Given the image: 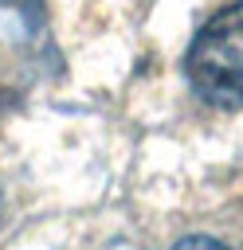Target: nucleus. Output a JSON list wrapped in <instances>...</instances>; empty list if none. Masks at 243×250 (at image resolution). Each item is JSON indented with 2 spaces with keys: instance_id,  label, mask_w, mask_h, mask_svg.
Masks as SVG:
<instances>
[{
  "instance_id": "nucleus-2",
  "label": "nucleus",
  "mask_w": 243,
  "mask_h": 250,
  "mask_svg": "<svg viewBox=\"0 0 243 250\" xmlns=\"http://www.w3.org/2000/svg\"><path fill=\"white\" fill-rule=\"evenodd\" d=\"M172 250H227L219 238H212V234H188V238H180Z\"/></svg>"
},
{
  "instance_id": "nucleus-1",
  "label": "nucleus",
  "mask_w": 243,
  "mask_h": 250,
  "mask_svg": "<svg viewBox=\"0 0 243 250\" xmlns=\"http://www.w3.org/2000/svg\"><path fill=\"white\" fill-rule=\"evenodd\" d=\"M184 74L212 105H243V0L219 8L188 43Z\"/></svg>"
}]
</instances>
